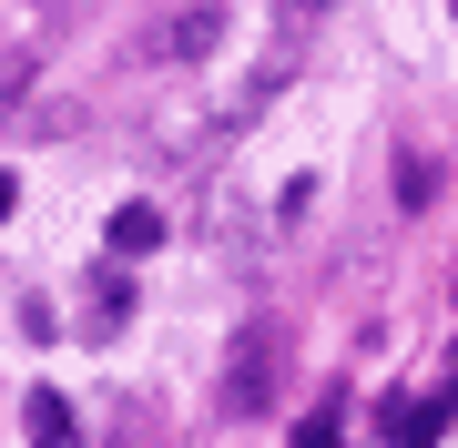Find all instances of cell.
<instances>
[{"label":"cell","instance_id":"6da1fadb","mask_svg":"<svg viewBox=\"0 0 458 448\" xmlns=\"http://www.w3.org/2000/svg\"><path fill=\"white\" fill-rule=\"evenodd\" d=\"M113 245L123 255H153V245H164V215H153V204H123V215H113Z\"/></svg>","mask_w":458,"mask_h":448},{"label":"cell","instance_id":"277c9868","mask_svg":"<svg viewBox=\"0 0 458 448\" xmlns=\"http://www.w3.org/2000/svg\"><path fill=\"white\" fill-rule=\"evenodd\" d=\"M336 438H346V418H336V408H316V418H306V438H295V448H336Z\"/></svg>","mask_w":458,"mask_h":448},{"label":"cell","instance_id":"7a4b0ae2","mask_svg":"<svg viewBox=\"0 0 458 448\" xmlns=\"http://www.w3.org/2000/svg\"><path fill=\"white\" fill-rule=\"evenodd\" d=\"M31 438H41V448H72V418H62V398H31Z\"/></svg>","mask_w":458,"mask_h":448},{"label":"cell","instance_id":"3957f363","mask_svg":"<svg viewBox=\"0 0 458 448\" xmlns=\"http://www.w3.org/2000/svg\"><path fill=\"white\" fill-rule=\"evenodd\" d=\"M214 31H225V11H183V21H174V41H183V51H204Z\"/></svg>","mask_w":458,"mask_h":448}]
</instances>
